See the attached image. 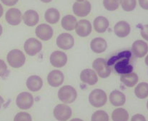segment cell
<instances>
[{"label": "cell", "instance_id": "cell-12", "mask_svg": "<svg viewBox=\"0 0 148 121\" xmlns=\"http://www.w3.org/2000/svg\"><path fill=\"white\" fill-rule=\"evenodd\" d=\"M36 35L42 41H48L53 36V29L49 25L46 24H40L36 28Z\"/></svg>", "mask_w": 148, "mask_h": 121}, {"label": "cell", "instance_id": "cell-7", "mask_svg": "<svg viewBox=\"0 0 148 121\" xmlns=\"http://www.w3.org/2000/svg\"><path fill=\"white\" fill-rule=\"evenodd\" d=\"M54 116L59 121H67L72 116V109L64 104H59L54 109Z\"/></svg>", "mask_w": 148, "mask_h": 121}, {"label": "cell", "instance_id": "cell-37", "mask_svg": "<svg viewBox=\"0 0 148 121\" xmlns=\"http://www.w3.org/2000/svg\"><path fill=\"white\" fill-rule=\"evenodd\" d=\"M139 4L143 10H148V0H139Z\"/></svg>", "mask_w": 148, "mask_h": 121}, {"label": "cell", "instance_id": "cell-5", "mask_svg": "<svg viewBox=\"0 0 148 121\" xmlns=\"http://www.w3.org/2000/svg\"><path fill=\"white\" fill-rule=\"evenodd\" d=\"M93 69L96 71L100 78H108L111 73V69L107 61L102 58H98L92 63Z\"/></svg>", "mask_w": 148, "mask_h": 121}, {"label": "cell", "instance_id": "cell-8", "mask_svg": "<svg viewBox=\"0 0 148 121\" xmlns=\"http://www.w3.org/2000/svg\"><path fill=\"white\" fill-rule=\"evenodd\" d=\"M16 103L17 106L22 110H27L32 106L34 98L32 94L27 92H22L16 97Z\"/></svg>", "mask_w": 148, "mask_h": 121}, {"label": "cell", "instance_id": "cell-3", "mask_svg": "<svg viewBox=\"0 0 148 121\" xmlns=\"http://www.w3.org/2000/svg\"><path fill=\"white\" fill-rule=\"evenodd\" d=\"M77 96L76 89L71 86H64L58 92L59 99L64 103H72Z\"/></svg>", "mask_w": 148, "mask_h": 121}, {"label": "cell", "instance_id": "cell-34", "mask_svg": "<svg viewBox=\"0 0 148 121\" xmlns=\"http://www.w3.org/2000/svg\"><path fill=\"white\" fill-rule=\"evenodd\" d=\"M140 33H141V36H143L145 40L148 41V24L143 26V27L141 28Z\"/></svg>", "mask_w": 148, "mask_h": 121}, {"label": "cell", "instance_id": "cell-10", "mask_svg": "<svg viewBox=\"0 0 148 121\" xmlns=\"http://www.w3.org/2000/svg\"><path fill=\"white\" fill-rule=\"evenodd\" d=\"M57 45L59 48L62 49L68 50L72 48L75 44L74 37L68 33H63L58 36L57 38Z\"/></svg>", "mask_w": 148, "mask_h": 121}, {"label": "cell", "instance_id": "cell-40", "mask_svg": "<svg viewBox=\"0 0 148 121\" xmlns=\"http://www.w3.org/2000/svg\"><path fill=\"white\" fill-rule=\"evenodd\" d=\"M41 1H42V2L44 3H49L50 2V1H52V0H40Z\"/></svg>", "mask_w": 148, "mask_h": 121}, {"label": "cell", "instance_id": "cell-16", "mask_svg": "<svg viewBox=\"0 0 148 121\" xmlns=\"http://www.w3.org/2000/svg\"><path fill=\"white\" fill-rule=\"evenodd\" d=\"M132 51L135 56L137 58H142L147 54L148 51L147 44L142 40L135 41L132 44Z\"/></svg>", "mask_w": 148, "mask_h": 121}, {"label": "cell", "instance_id": "cell-30", "mask_svg": "<svg viewBox=\"0 0 148 121\" xmlns=\"http://www.w3.org/2000/svg\"><path fill=\"white\" fill-rule=\"evenodd\" d=\"M120 4L125 12H131L136 7V0H120Z\"/></svg>", "mask_w": 148, "mask_h": 121}, {"label": "cell", "instance_id": "cell-43", "mask_svg": "<svg viewBox=\"0 0 148 121\" xmlns=\"http://www.w3.org/2000/svg\"><path fill=\"white\" fill-rule=\"evenodd\" d=\"M145 63H146V65L148 66V55L146 56V58H145Z\"/></svg>", "mask_w": 148, "mask_h": 121}, {"label": "cell", "instance_id": "cell-9", "mask_svg": "<svg viewBox=\"0 0 148 121\" xmlns=\"http://www.w3.org/2000/svg\"><path fill=\"white\" fill-rule=\"evenodd\" d=\"M73 12L77 16H86L91 11V4L87 0L77 1L73 4Z\"/></svg>", "mask_w": 148, "mask_h": 121}, {"label": "cell", "instance_id": "cell-11", "mask_svg": "<svg viewBox=\"0 0 148 121\" xmlns=\"http://www.w3.org/2000/svg\"><path fill=\"white\" fill-rule=\"evenodd\" d=\"M50 63L54 67L62 68L66 65L67 62V56L66 54L60 51H55L51 54Z\"/></svg>", "mask_w": 148, "mask_h": 121}, {"label": "cell", "instance_id": "cell-45", "mask_svg": "<svg viewBox=\"0 0 148 121\" xmlns=\"http://www.w3.org/2000/svg\"><path fill=\"white\" fill-rule=\"evenodd\" d=\"M147 109H148V101H147Z\"/></svg>", "mask_w": 148, "mask_h": 121}, {"label": "cell", "instance_id": "cell-44", "mask_svg": "<svg viewBox=\"0 0 148 121\" xmlns=\"http://www.w3.org/2000/svg\"><path fill=\"white\" fill-rule=\"evenodd\" d=\"M76 1H84V0H76Z\"/></svg>", "mask_w": 148, "mask_h": 121}, {"label": "cell", "instance_id": "cell-31", "mask_svg": "<svg viewBox=\"0 0 148 121\" xmlns=\"http://www.w3.org/2000/svg\"><path fill=\"white\" fill-rule=\"evenodd\" d=\"M103 5L108 11H114L118 9L120 0H103Z\"/></svg>", "mask_w": 148, "mask_h": 121}, {"label": "cell", "instance_id": "cell-24", "mask_svg": "<svg viewBox=\"0 0 148 121\" xmlns=\"http://www.w3.org/2000/svg\"><path fill=\"white\" fill-rule=\"evenodd\" d=\"M77 24V22L76 18L72 15L69 14L64 16L61 22L62 28L67 31H72L75 29Z\"/></svg>", "mask_w": 148, "mask_h": 121}, {"label": "cell", "instance_id": "cell-28", "mask_svg": "<svg viewBox=\"0 0 148 121\" xmlns=\"http://www.w3.org/2000/svg\"><path fill=\"white\" fill-rule=\"evenodd\" d=\"M135 93L137 98L144 99L148 96V84L140 83L137 86L135 89Z\"/></svg>", "mask_w": 148, "mask_h": 121}, {"label": "cell", "instance_id": "cell-14", "mask_svg": "<svg viewBox=\"0 0 148 121\" xmlns=\"http://www.w3.org/2000/svg\"><path fill=\"white\" fill-rule=\"evenodd\" d=\"M75 29H76V33L78 36H81V37H86L91 34L92 24L88 20L82 19L77 22Z\"/></svg>", "mask_w": 148, "mask_h": 121}, {"label": "cell", "instance_id": "cell-2", "mask_svg": "<svg viewBox=\"0 0 148 121\" xmlns=\"http://www.w3.org/2000/svg\"><path fill=\"white\" fill-rule=\"evenodd\" d=\"M7 59L10 66L17 69L22 67L25 64L26 57L22 51L19 49H13L8 53Z\"/></svg>", "mask_w": 148, "mask_h": 121}, {"label": "cell", "instance_id": "cell-13", "mask_svg": "<svg viewBox=\"0 0 148 121\" xmlns=\"http://www.w3.org/2000/svg\"><path fill=\"white\" fill-rule=\"evenodd\" d=\"M6 20L10 25H19L22 21V13L16 8H11L7 12L5 15Z\"/></svg>", "mask_w": 148, "mask_h": 121}, {"label": "cell", "instance_id": "cell-23", "mask_svg": "<svg viewBox=\"0 0 148 121\" xmlns=\"http://www.w3.org/2000/svg\"><path fill=\"white\" fill-rule=\"evenodd\" d=\"M110 103L114 106H121L124 105L126 101V97L125 94L120 90H113L110 95Z\"/></svg>", "mask_w": 148, "mask_h": 121}, {"label": "cell", "instance_id": "cell-26", "mask_svg": "<svg viewBox=\"0 0 148 121\" xmlns=\"http://www.w3.org/2000/svg\"><path fill=\"white\" fill-rule=\"evenodd\" d=\"M45 18L48 23L54 24L60 20V14L57 9L49 8L45 12Z\"/></svg>", "mask_w": 148, "mask_h": 121}, {"label": "cell", "instance_id": "cell-1", "mask_svg": "<svg viewBox=\"0 0 148 121\" xmlns=\"http://www.w3.org/2000/svg\"><path fill=\"white\" fill-rule=\"evenodd\" d=\"M130 51H125L120 53L117 56H113L109 60L108 64L109 66L114 64V69L117 73L126 74L130 73L133 71V66L130 63Z\"/></svg>", "mask_w": 148, "mask_h": 121}, {"label": "cell", "instance_id": "cell-18", "mask_svg": "<svg viewBox=\"0 0 148 121\" xmlns=\"http://www.w3.org/2000/svg\"><path fill=\"white\" fill-rule=\"evenodd\" d=\"M114 30V33L118 37H126L130 32V26L125 21H120L115 24Z\"/></svg>", "mask_w": 148, "mask_h": 121}, {"label": "cell", "instance_id": "cell-22", "mask_svg": "<svg viewBox=\"0 0 148 121\" xmlns=\"http://www.w3.org/2000/svg\"><path fill=\"white\" fill-rule=\"evenodd\" d=\"M109 21L105 16H97L94 20L93 26L95 31L98 33H104L108 30L109 27Z\"/></svg>", "mask_w": 148, "mask_h": 121}, {"label": "cell", "instance_id": "cell-25", "mask_svg": "<svg viewBox=\"0 0 148 121\" xmlns=\"http://www.w3.org/2000/svg\"><path fill=\"white\" fill-rule=\"evenodd\" d=\"M120 81L127 87H133L138 82V76L135 73L133 72L122 74L120 78Z\"/></svg>", "mask_w": 148, "mask_h": 121}, {"label": "cell", "instance_id": "cell-6", "mask_svg": "<svg viewBox=\"0 0 148 121\" xmlns=\"http://www.w3.org/2000/svg\"><path fill=\"white\" fill-rule=\"evenodd\" d=\"M24 48L27 54L33 56L40 52L42 48V44L37 39L34 38H30L25 41L24 44Z\"/></svg>", "mask_w": 148, "mask_h": 121}, {"label": "cell", "instance_id": "cell-35", "mask_svg": "<svg viewBox=\"0 0 148 121\" xmlns=\"http://www.w3.org/2000/svg\"><path fill=\"white\" fill-rule=\"evenodd\" d=\"M1 1L4 5L12 7V6L15 5V4L18 2L19 0H1Z\"/></svg>", "mask_w": 148, "mask_h": 121}, {"label": "cell", "instance_id": "cell-36", "mask_svg": "<svg viewBox=\"0 0 148 121\" xmlns=\"http://www.w3.org/2000/svg\"><path fill=\"white\" fill-rule=\"evenodd\" d=\"M131 121H146L145 118L141 114H136L132 116Z\"/></svg>", "mask_w": 148, "mask_h": 121}, {"label": "cell", "instance_id": "cell-39", "mask_svg": "<svg viewBox=\"0 0 148 121\" xmlns=\"http://www.w3.org/2000/svg\"><path fill=\"white\" fill-rule=\"evenodd\" d=\"M3 103H4V99H3L2 97L0 96V108H1V105H2Z\"/></svg>", "mask_w": 148, "mask_h": 121}, {"label": "cell", "instance_id": "cell-15", "mask_svg": "<svg viewBox=\"0 0 148 121\" xmlns=\"http://www.w3.org/2000/svg\"><path fill=\"white\" fill-rule=\"evenodd\" d=\"M64 74L59 70H54L49 73L47 76L48 84L52 87H58L63 84Z\"/></svg>", "mask_w": 148, "mask_h": 121}, {"label": "cell", "instance_id": "cell-19", "mask_svg": "<svg viewBox=\"0 0 148 121\" xmlns=\"http://www.w3.org/2000/svg\"><path fill=\"white\" fill-rule=\"evenodd\" d=\"M40 16L38 13L34 10H29L25 12L23 15V21L29 27H34L39 22Z\"/></svg>", "mask_w": 148, "mask_h": 121}, {"label": "cell", "instance_id": "cell-21", "mask_svg": "<svg viewBox=\"0 0 148 121\" xmlns=\"http://www.w3.org/2000/svg\"><path fill=\"white\" fill-rule=\"evenodd\" d=\"M90 47L95 53L100 54L106 50L108 47V44L103 38L97 37L92 40L90 43Z\"/></svg>", "mask_w": 148, "mask_h": 121}, {"label": "cell", "instance_id": "cell-41", "mask_svg": "<svg viewBox=\"0 0 148 121\" xmlns=\"http://www.w3.org/2000/svg\"><path fill=\"white\" fill-rule=\"evenodd\" d=\"M70 121H83V120L79 118H75V119H72V120H71Z\"/></svg>", "mask_w": 148, "mask_h": 121}, {"label": "cell", "instance_id": "cell-42", "mask_svg": "<svg viewBox=\"0 0 148 121\" xmlns=\"http://www.w3.org/2000/svg\"><path fill=\"white\" fill-rule=\"evenodd\" d=\"M2 31H3L2 27H1V24H0V36H1V34H2Z\"/></svg>", "mask_w": 148, "mask_h": 121}, {"label": "cell", "instance_id": "cell-17", "mask_svg": "<svg viewBox=\"0 0 148 121\" xmlns=\"http://www.w3.org/2000/svg\"><path fill=\"white\" fill-rule=\"evenodd\" d=\"M80 79L84 84L89 85H95L98 81L97 75L96 73L92 69H84L80 73Z\"/></svg>", "mask_w": 148, "mask_h": 121}, {"label": "cell", "instance_id": "cell-27", "mask_svg": "<svg viewBox=\"0 0 148 121\" xmlns=\"http://www.w3.org/2000/svg\"><path fill=\"white\" fill-rule=\"evenodd\" d=\"M112 118L113 121H127L129 119V113L125 109L117 108L112 112Z\"/></svg>", "mask_w": 148, "mask_h": 121}, {"label": "cell", "instance_id": "cell-32", "mask_svg": "<svg viewBox=\"0 0 148 121\" xmlns=\"http://www.w3.org/2000/svg\"><path fill=\"white\" fill-rule=\"evenodd\" d=\"M14 121H32V117L29 113L21 112L15 116Z\"/></svg>", "mask_w": 148, "mask_h": 121}, {"label": "cell", "instance_id": "cell-20", "mask_svg": "<svg viewBox=\"0 0 148 121\" xmlns=\"http://www.w3.org/2000/svg\"><path fill=\"white\" fill-rule=\"evenodd\" d=\"M27 87L31 91L36 92L40 90L43 86L42 79L38 75H31L27 80Z\"/></svg>", "mask_w": 148, "mask_h": 121}, {"label": "cell", "instance_id": "cell-4", "mask_svg": "<svg viewBox=\"0 0 148 121\" xmlns=\"http://www.w3.org/2000/svg\"><path fill=\"white\" fill-rule=\"evenodd\" d=\"M89 101L92 106L95 108H100L106 103V93L101 89H95L89 96Z\"/></svg>", "mask_w": 148, "mask_h": 121}, {"label": "cell", "instance_id": "cell-29", "mask_svg": "<svg viewBox=\"0 0 148 121\" xmlns=\"http://www.w3.org/2000/svg\"><path fill=\"white\" fill-rule=\"evenodd\" d=\"M91 121H109V116L104 110H97L93 113Z\"/></svg>", "mask_w": 148, "mask_h": 121}, {"label": "cell", "instance_id": "cell-38", "mask_svg": "<svg viewBox=\"0 0 148 121\" xmlns=\"http://www.w3.org/2000/svg\"><path fill=\"white\" fill-rule=\"evenodd\" d=\"M3 13H4V10H3V7L1 6V4H0V17H1V16L3 15Z\"/></svg>", "mask_w": 148, "mask_h": 121}, {"label": "cell", "instance_id": "cell-33", "mask_svg": "<svg viewBox=\"0 0 148 121\" xmlns=\"http://www.w3.org/2000/svg\"><path fill=\"white\" fill-rule=\"evenodd\" d=\"M7 71V66L5 62L0 59V76H3Z\"/></svg>", "mask_w": 148, "mask_h": 121}]
</instances>
